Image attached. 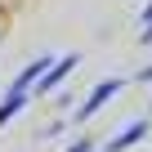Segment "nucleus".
Masks as SVG:
<instances>
[{
	"label": "nucleus",
	"mask_w": 152,
	"mask_h": 152,
	"mask_svg": "<svg viewBox=\"0 0 152 152\" xmlns=\"http://www.w3.org/2000/svg\"><path fill=\"white\" fill-rule=\"evenodd\" d=\"M148 130H152V121H148V116H134L130 125H121V130L103 143V152H130V148H139V143L148 139Z\"/></svg>",
	"instance_id": "obj_3"
},
{
	"label": "nucleus",
	"mask_w": 152,
	"mask_h": 152,
	"mask_svg": "<svg viewBox=\"0 0 152 152\" xmlns=\"http://www.w3.org/2000/svg\"><path fill=\"white\" fill-rule=\"evenodd\" d=\"M63 152H94V139H90V134H85V139H76V143H72V148H63Z\"/></svg>",
	"instance_id": "obj_5"
},
{
	"label": "nucleus",
	"mask_w": 152,
	"mask_h": 152,
	"mask_svg": "<svg viewBox=\"0 0 152 152\" xmlns=\"http://www.w3.org/2000/svg\"><path fill=\"white\" fill-rule=\"evenodd\" d=\"M27 99H31L27 90H9V94H5V103H0V125H9V121L27 107Z\"/></svg>",
	"instance_id": "obj_4"
},
{
	"label": "nucleus",
	"mask_w": 152,
	"mask_h": 152,
	"mask_svg": "<svg viewBox=\"0 0 152 152\" xmlns=\"http://www.w3.org/2000/svg\"><path fill=\"white\" fill-rule=\"evenodd\" d=\"M139 45H152V23H143V31H139Z\"/></svg>",
	"instance_id": "obj_6"
},
{
	"label": "nucleus",
	"mask_w": 152,
	"mask_h": 152,
	"mask_svg": "<svg viewBox=\"0 0 152 152\" xmlns=\"http://www.w3.org/2000/svg\"><path fill=\"white\" fill-rule=\"evenodd\" d=\"M76 67H81V54H54V63H49V67L36 76V85H31L27 94H31V99H45V94H54V90L67 81Z\"/></svg>",
	"instance_id": "obj_1"
},
{
	"label": "nucleus",
	"mask_w": 152,
	"mask_h": 152,
	"mask_svg": "<svg viewBox=\"0 0 152 152\" xmlns=\"http://www.w3.org/2000/svg\"><path fill=\"white\" fill-rule=\"evenodd\" d=\"M121 90H125V76H107V81H99L81 107H72V121H76V125H85V121H90L94 112H103V107H107V103H112Z\"/></svg>",
	"instance_id": "obj_2"
},
{
	"label": "nucleus",
	"mask_w": 152,
	"mask_h": 152,
	"mask_svg": "<svg viewBox=\"0 0 152 152\" xmlns=\"http://www.w3.org/2000/svg\"><path fill=\"white\" fill-rule=\"evenodd\" d=\"M134 81H148V85H152V63H148V67H143V72L134 76Z\"/></svg>",
	"instance_id": "obj_7"
},
{
	"label": "nucleus",
	"mask_w": 152,
	"mask_h": 152,
	"mask_svg": "<svg viewBox=\"0 0 152 152\" xmlns=\"http://www.w3.org/2000/svg\"><path fill=\"white\" fill-rule=\"evenodd\" d=\"M148 112H152V103H148Z\"/></svg>",
	"instance_id": "obj_9"
},
{
	"label": "nucleus",
	"mask_w": 152,
	"mask_h": 152,
	"mask_svg": "<svg viewBox=\"0 0 152 152\" xmlns=\"http://www.w3.org/2000/svg\"><path fill=\"white\" fill-rule=\"evenodd\" d=\"M143 23H152V0H148V5H143V14H139Z\"/></svg>",
	"instance_id": "obj_8"
}]
</instances>
